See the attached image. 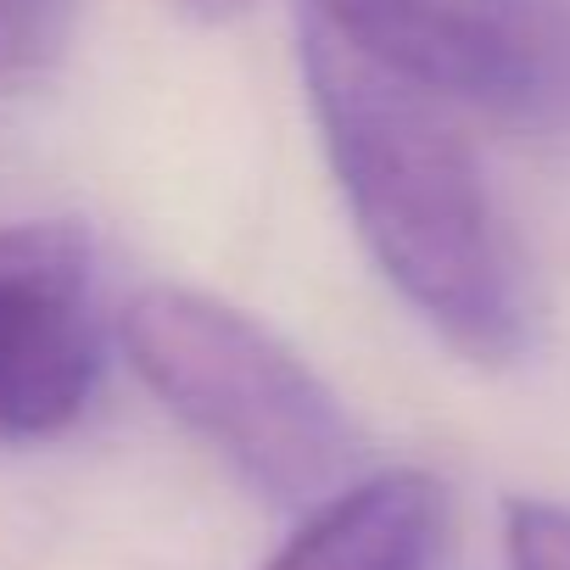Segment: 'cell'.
<instances>
[{"mask_svg":"<svg viewBox=\"0 0 570 570\" xmlns=\"http://www.w3.org/2000/svg\"><path fill=\"white\" fill-rule=\"evenodd\" d=\"M124 347L151 397L257 498L308 514L358 481L364 442L342 397L240 308L151 285L124 314Z\"/></svg>","mask_w":570,"mask_h":570,"instance_id":"obj_2","label":"cell"},{"mask_svg":"<svg viewBox=\"0 0 570 570\" xmlns=\"http://www.w3.org/2000/svg\"><path fill=\"white\" fill-rule=\"evenodd\" d=\"M85 0H0V90L40 85L73 46Z\"/></svg>","mask_w":570,"mask_h":570,"instance_id":"obj_6","label":"cell"},{"mask_svg":"<svg viewBox=\"0 0 570 570\" xmlns=\"http://www.w3.org/2000/svg\"><path fill=\"white\" fill-rule=\"evenodd\" d=\"M179 7L190 18H202V23H229V18H240L252 7V0H179Z\"/></svg>","mask_w":570,"mask_h":570,"instance_id":"obj_8","label":"cell"},{"mask_svg":"<svg viewBox=\"0 0 570 570\" xmlns=\"http://www.w3.org/2000/svg\"><path fill=\"white\" fill-rule=\"evenodd\" d=\"M448 487L431 470H375L314 503L263 570H436Z\"/></svg>","mask_w":570,"mask_h":570,"instance_id":"obj_5","label":"cell"},{"mask_svg":"<svg viewBox=\"0 0 570 570\" xmlns=\"http://www.w3.org/2000/svg\"><path fill=\"white\" fill-rule=\"evenodd\" d=\"M303 85L331 174L392 292L470 364L531 347V279L475 146L442 101L397 85L303 18Z\"/></svg>","mask_w":570,"mask_h":570,"instance_id":"obj_1","label":"cell"},{"mask_svg":"<svg viewBox=\"0 0 570 570\" xmlns=\"http://www.w3.org/2000/svg\"><path fill=\"white\" fill-rule=\"evenodd\" d=\"M90 235L68 218L0 229V442L62 436L96 397Z\"/></svg>","mask_w":570,"mask_h":570,"instance_id":"obj_4","label":"cell"},{"mask_svg":"<svg viewBox=\"0 0 570 570\" xmlns=\"http://www.w3.org/2000/svg\"><path fill=\"white\" fill-rule=\"evenodd\" d=\"M503 559L509 570H570V509L548 498H509Z\"/></svg>","mask_w":570,"mask_h":570,"instance_id":"obj_7","label":"cell"},{"mask_svg":"<svg viewBox=\"0 0 570 570\" xmlns=\"http://www.w3.org/2000/svg\"><path fill=\"white\" fill-rule=\"evenodd\" d=\"M308 23L397 85L481 112H531L564 79L553 0H308Z\"/></svg>","mask_w":570,"mask_h":570,"instance_id":"obj_3","label":"cell"}]
</instances>
